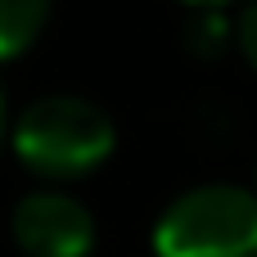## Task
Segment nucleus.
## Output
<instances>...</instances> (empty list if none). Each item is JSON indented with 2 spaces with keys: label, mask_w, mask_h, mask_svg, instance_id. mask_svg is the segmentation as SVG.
<instances>
[{
  "label": "nucleus",
  "mask_w": 257,
  "mask_h": 257,
  "mask_svg": "<svg viewBox=\"0 0 257 257\" xmlns=\"http://www.w3.org/2000/svg\"><path fill=\"white\" fill-rule=\"evenodd\" d=\"M14 158L41 181H81L99 172L117 149L113 117L81 95H41L9 131Z\"/></svg>",
  "instance_id": "nucleus-1"
},
{
  "label": "nucleus",
  "mask_w": 257,
  "mask_h": 257,
  "mask_svg": "<svg viewBox=\"0 0 257 257\" xmlns=\"http://www.w3.org/2000/svg\"><path fill=\"white\" fill-rule=\"evenodd\" d=\"M154 257H257V190H185L154 226Z\"/></svg>",
  "instance_id": "nucleus-2"
},
{
  "label": "nucleus",
  "mask_w": 257,
  "mask_h": 257,
  "mask_svg": "<svg viewBox=\"0 0 257 257\" xmlns=\"http://www.w3.org/2000/svg\"><path fill=\"white\" fill-rule=\"evenodd\" d=\"M9 235L23 257H90L99 230L81 199L63 190H32L14 203Z\"/></svg>",
  "instance_id": "nucleus-3"
},
{
  "label": "nucleus",
  "mask_w": 257,
  "mask_h": 257,
  "mask_svg": "<svg viewBox=\"0 0 257 257\" xmlns=\"http://www.w3.org/2000/svg\"><path fill=\"white\" fill-rule=\"evenodd\" d=\"M54 0H0V59H18L50 23Z\"/></svg>",
  "instance_id": "nucleus-4"
},
{
  "label": "nucleus",
  "mask_w": 257,
  "mask_h": 257,
  "mask_svg": "<svg viewBox=\"0 0 257 257\" xmlns=\"http://www.w3.org/2000/svg\"><path fill=\"white\" fill-rule=\"evenodd\" d=\"M230 36H235V27L221 18V9H199V18L190 27V50L208 59V54H221L230 45Z\"/></svg>",
  "instance_id": "nucleus-5"
},
{
  "label": "nucleus",
  "mask_w": 257,
  "mask_h": 257,
  "mask_svg": "<svg viewBox=\"0 0 257 257\" xmlns=\"http://www.w3.org/2000/svg\"><path fill=\"white\" fill-rule=\"evenodd\" d=\"M235 45H239V54L257 68V0H248L239 9V18H235Z\"/></svg>",
  "instance_id": "nucleus-6"
},
{
  "label": "nucleus",
  "mask_w": 257,
  "mask_h": 257,
  "mask_svg": "<svg viewBox=\"0 0 257 257\" xmlns=\"http://www.w3.org/2000/svg\"><path fill=\"white\" fill-rule=\"evenodd\" d=\"M181 5H190V9H221V5H230V0H181Z\"/></svg>",
  "instance_id": "nucleus-7"
},
{
  "label": "nucleus",
  "mask_w": 257,
  "mask_h": 257,
  "mask_svg": "<svg viewBox=\"0 0 257 257\" xmlns=\"http://www.w3.org/2000/svg\"><path fill=\"white\" fill-rule=\"evenodd\" d=\"M0 140H5V95H0Z\"/></svg>",
  "instance_id": "nucleus-8"
}]
</instances>
